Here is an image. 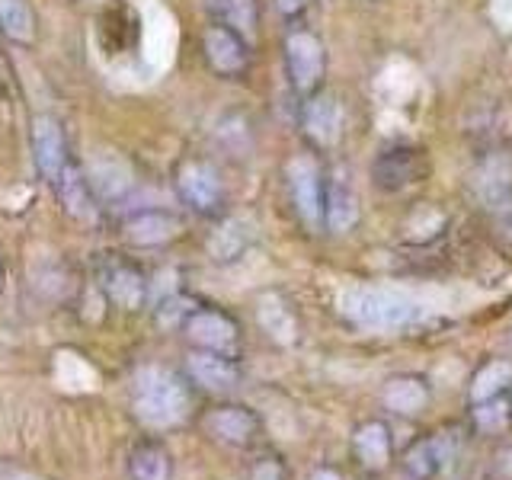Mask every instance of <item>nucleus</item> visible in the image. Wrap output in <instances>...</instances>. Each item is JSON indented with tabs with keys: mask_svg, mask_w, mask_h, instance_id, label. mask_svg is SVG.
Instances as JSON below:
<instances>
[{
	"mask_svg": "<svg viewBox=\"0 0 512 480\" xmlns=\"http://www.w3.org/2000/svg\"><path fill=\"white\" fill-rule=\"evenodd\" d=\"M471 423L484 432V436H496V432H506L512 426V400L506 397H493L484 404H471Z\"/></svg>",
	"mask_w": 512,
	"mask_h": 480,
	"instance_id": "26",
	"label": "nucleus"
},
{
	"mask_svg": "<svg viewBox=\"0 0 512 480\" xmlns=\"http://www.w3.org/2000/svg\"><path fill=\"white\" fill-rule=\"evenodd\" d=\"M180 234V221L170 212H138L125 221V240L138 247H160Z\"/></svg>",
	"mask_w": 512,
	"mask_h": 480,
	"instance_id": "17",
	"label": "nucleus"
},
{
	"mask_svg": "<svg viewBox=\"0 0 512 480\" xmlns=\"http://www.w3.org/2000/svg\"><path fill=\"white\" fill-rule=\"evenodd\" d=\"M186 375L208 394H231L240 384L237 362L231 356H224V352H208V349H196L186 359Z\"/></svg>",
	"mask_w": 512,
	"mask_h": 480,
	"instance_id": "9",
	"label": "nucleus"
},
{
	"mask_svg": "<svg viewBox=\"0 0 512 480\" xmlns=\"http://www.w3.org/2000/svg\"><path fill=\"white\" fill-rule=\"evenodd\" d=\"M205 58L218 74H240L247 68V45L240 32L212 26L205 32Z\"/></svg>",
	"mask_w": 512,
	"mask_h": 480,
	"instance_id": "15",
	"label": "nucleus"
},
{
	"mask_svg": "<svg viewBox=\"0 0 512 480\" xmlns=\"http://www.w3.org/2000/svg\"><path fill=\"white\" fill-rule=\"evenodd\" d=\"M381 404L397 416H420L432 404V388L423 375H391L381 388Z\"/></svg>",
	"mask_w": 512,
	"mask_h": 480,
	"instance_id": "13",
	"label": "nucleus"
},
{
	"mask_svg": "<svg viewBox=\"0 0 512 480\" xmlns=\"http://www.w3.org/2000/svg\"><path fill=\"white\" fill-rule=\"evenodd\" d=\"M308 480H346L340 468H333V464H320V468H314L308 474Z\"/></svg>",
	"mask_w": 512,
	"mask_h": 480,
	"instance_id": "29",
	"label": "nucleus"
},
{
	"mask_svg": "<svg viewBox=\"0 0 512 480\" xmlns=\"http://www.w3.org/2000/svg\"><path fill=\"white\" fill-rule=\"evenodd\" d=\"M301 125L304 135H308L320 148H330L336 144L343 132V106L333 93H314L301 109Z\"/></svg>",
	"mask_w": 512,
	"mask_h": 480,
	"instance_id": "11",
	"label": "nucleus"
},
{
	"mask_svg": "<svg viewBox=\"0 0 512 480\" xmlns=\"http://www.w3.org/2000/svg\"><path fill=\"white\" fill-rule=\"evenodd\" d=\"M247 480H292V474H288V464L279 452L263 448L247 464Z\"/></svg>",
	"mask_w": 512,
	"mask_h": 480,
	"instance_id": "27",
	"label": "nucleus"
},
{
	"mask_svg": "<svg viewBox=\"0 0 512 480\" xmlns=\"http://www.w3.org/2000/svg\"><path fill=\"white\" fill-rule=\"evenodd\" d=\"M202 429L212 442L244 452V448H253L260 442L263 423H260V416L244 404H218L212 410H205Z\"/></svg>",
	"mask_w": 512,
	"mask_h": 480,
	"instance_id": "4",
	"label": "nucleus"
},
{
	"mask_svg": "<svg viewBox=\"0 0 512 480\" xmlns=\"http://www.w3.org/2000/svg\"><path fill=\"white\" fill-rule=\"evenodd\" d=\"M285 180L288 192H292V205L301 215V221L308 228H320L324 224V208H327V186H324V173L320 164L311 154H295L285 167Z\"/></svg>",
	"mask_w": 512,
	"mask_h": 480,
	"instance_id": "3",
	"label": "nucleus"
},
{
	"mask_svg": "<svg viewBox=\"0 0 512 480\" xmlns=\"http://www.w3.org/2000/svg\"><path fill=\"white\" fill-rule=\"evenodd\" d=\"M416 151H404V148H394L388 154L378 157L375 164V183L381 189H404L416 180Z\"/></svg>",
	"mask_w": 512,
	"mask_h": 480,
	"instance_id": "24",
	"label": "nucleus"
},
{
	"mask_svg": "<svg viewBox=\"0 0 512 480\" xmlns=\"http://www.w3.org/2000/svg\"><path fill=\"white\" fill-rule=\"evenodd\" d=\"M186 340L196 346V349H208V352H224V356H234L237 343H240V330L237 324L221 314L215 308H202V311H192L183 324Z\"/></svg>",
	"mask_w": 512,
	"mask_h": 480,
	"instance_id": "7",
	"label": "nucleus"
},
{
	"mask_svg": "<svg viewBox=\"0 0 512 480\" xmlns=\"http://www.w3.org/2000/svg\"><path fill=\"white\" fill-rule=\"evenodd\" d=\"M250 240H253L250 224L244 218H228L218 224L212 237H208V253H212L218 263H231L237 256H244Z\"/></svg>",
	"mask_w": 512,
	"mask_h": 480,
	"instance_id": "22",
	"label": "nucleus"
},
{
	"mask_svg": "<svg viewBox=\"0 0 512 480\" xmlns=\"http://www.w3.org/2000/svg\"><path fill=\"white\" fill-rule=\"evenodd\" d=\"M55 186H58V196H61L64 208H68L71 215H77V218H90L93 215V196H96V192H93V186L87 180V173H80L74 167H64L58 173Z\"/></svg>",
	"mask_w": 512,
	"mask_h": 480,
	"instance_id": "23",
	"label": "nucleus"
},
{
	"mask_svg": "<svg viewBox=\"0 0 512 480\" xmlns=\"http://www.w3.org/2000/svg\"><path fill=\"white\" fill-rule=\"evenodd\" d=\"M336 311H340L352 327L391 333L404 330L413 320H420V304L410 295L397 292V288H372V285H352L336 298Z\"/></svg>",
	"mask_w": 512,
	"mask_h": 480,
	"instance_id": "2",
	"label": "nucleus"
},
{
	"mask_svg": "<svg viewBox=\"0 0 512 480\" xmlns=\"http://www.w3.org/2000/svg\"><path fill=\"white\" fill-rule=\"evenodd\" d=\"M304 4H308V0H276V7H279L285 16H295V13H301V10H304Z\"/></svg>",
	"mask_w": 512,
	"mask_h": 480,
	"instance_id": "30",
	"label": "nucleus"
},
{
	"mask_svg": "<svg viewBox=\"0 0 512 480\" xmlns=\"http://www.w3.org/2000/svg\"><path fill=\"white\" fill-rule=\"evenodd\" d=\"M512 391V362L509 359H487L471 375L468 404H484L493 397H506Z\"/></svg>",
	"mask_w": 512,
	"mask_h": 480,
	"instance_id": "18",
	"label": "nucleus"
},
{
	"mask_svg": "<svg viewBox=\"0 0 512 480\" xmlns=\"http://www.w3.org/2000/svg\"><path fill=\"white\" fill-rule=\"evenodd\" d=\"M16 480H29V477H16Z\"/></svg>",
	"mask_w": 512,
	"mask_h": 480,
	"instance_id": "31",
	"label": "nucleus"
},
{
	"mask_svg": "<svg viewBox=\"0 0 512 480\" xmlns=\"http://www.w3.org/2000/svg\"><path fill=\"white\" fill-rule=\"evenodd\" d=\"M132 407L148 429H176L192 413L189 384L164 365H144L132 381Z\"/></svg>",
	"mask_w": 512,
	"mask_h": 480,
	"instance_id": "1",
	"label": "nucleus"
},
{
	"mask_svg": "<svg viewBox=\"0 0 512 480\" xmlns=\"http://www.w3.org/2000/svg\"><path fill=\"white\" fill-rule=\"evenodd\" d=\"M103 288L122 311H138L144 304V295H148V282L132 266H109L103 272Z\"/></svg>",
	"mask_w": 512,
	"mask_h": 480,
	"instance_id": "19",
	"label": "nucleus"
},
{
	"mask_svg": "<svg viewBox=\"0 0 512 480\" xmlns=\"http://www.w3.org/2000/svg\"><path fill=\"white\" fill-rule=\"evenodd\" d=\"M359 221V196L346 180H336L327 186V208H324V224L333 234H346L349 228H356Z\"/></svg>",
	"mask_w": 512,
	"mask_h": 480,
	"instance_id": "20",
	"label": "nucleus"
},
{
	"mask_svg": "<svg viewBox=\"0 0 512 480\" xmlns=\"http://www.w3.org/2000/svg\"><path fill=\"white\" fill-rule=\"evenodd\" d=\"M0 32L13 42H32L36 16H32L26 0H0Z\"/></svg>",
	"mask_w": 512,
	"mask_h": 480,
	"instance_id": "25",
	"label": "nucleus"
},
{
	"mask_svg": "<svg viewBox=\"0 0 512 480\" xmlns=\"http://www.w3.org/2000/svg\"><path fill=\"white\" fill-rule=\"evenodd\" d=\"M352 458L362 471L368 474H381L384 468H391L394 458V432L384 420H365L352 429Z\"/></svg>",
	"mask_w": 512,
	"mask_h": 480,
	"instance_id": "8",
	"label": "nucleus"
},
{
	"mask_svg": "<svg viewBox=\"0 0 512 480\" xmlns=\"http://www.w3.org/2000/svg\"><path fill=\"white\" fill-rule=\"evenodd\" d=\"M32 151H36V167L45 180H58L64 164V135L52 116H39L32 122Z\"/></svg>",
	"mask_w": 512,
	"mask_h": 480,
	"instance_id": "16",
	"label": "nucleus"
},
{
	"mask_svg": "<svg viewBox=\"0 0 512 480\" xmlns=\"http://www.w3.org/2000/svg\"><path fill=\"white\" fill-rule=\"evenodd\" d=\"M176 189H180V196L196 208V212H215L224 199V186L218 180L215 167L199 164V160H189V164L180 167V173H176Z\"/></svg>",
	"mask_w": 512,
	"mask_h": 480,
	"instance_id": "10",
	"label": "nucleus"
},
{
	"mask_svg": "<svg viewBox=\"0 0 512 480\" xmlns=\"http://www.w3.org/2000/svg\"><path fill=\"white\" fill-rule=\"evenodd\" d=\"M509 400H512V391H509Z\"/></svg>",
	"mask_w": 512,
	"mask_h": 480,
	"instance_id": "32",
	"label": "nucleus"
},
{
	"mask_svg": "<svg viewBox=\"0 0 512 480\" xmlns=\"http://www.w3.org/2000/svg\"><path fill=\"white\" fill-rule=\"evenodd\" d=\"M285 64L292 74V84L304 93H311L327 71V52L314 32H292L285 39Z\"/></svg>",
	"mask_w": 512,
	"mask_h": 480,
	"instance_id": "6",
	"label": "nucleus"
},
{
	"mask_svg": "<svg viewBox=\"0 0 512 480\" xmlns=\"http://www.w3.org/2000/svg\"><path fill=\"white\" fill-rule=\"evenodd\" d=\"M455 445L458 442L452 429H436L407 445L404 458H400V468H404L410 480H436L448 468V461L455 458Z\"/></svg>",
	"mask_w": 512,
	"mask_h": 480,
	"instance_id": "5",
	"label": "nucleus"
},
{
	"mask_svg": "<svg viewBox=\"0 0 512 480\" xmlns=\"http://www.w3.org/2000/svg\"><path fill=\"white\" fill-rule=\"evenodd\" d=\"M87 180L96 192V199H122L135 183L132 167L116 151H100L87 167Z\"/></svg>",
	"mask_w": 512,
	"mask_h": 480,
	"instance_id": "14",
	"label": "nucleus"
},
{
	"mask_svg": "<svg viewBox=\"0 0 512 480\" xmlns=\"http://www.w3.org/2000/svg\"><path fill=\"white\" fill-rule=\"evenodd\" d=\"M128 477L132 480H170L173 477L170 452L154 439L138 442L132 452H128Z\"/></svg>",
	"mask_w": 512,
	"mask_h": 480,
	"instance_id": "21",
	"label": "nucleus"
},
{
	"mask_svg": "<svg viewBox=\"0 0 512 480\" xmlns=\"http://www.w3.org/2000/svg\"><path fill=\"white\" fill-rule=\"evenodd\" d=\"M221 10L240 36L253 39V32H256V4L253 0H221Z\"/></svg>",
	"mask_w": 512,
	"mask_h": 480,
	"instance_id": "28",
	"label": "nucleus"
},
{
	"mask_svg": "<svg viewBox=\"0 0 512 480\" xmlns=\"http://www.w3.org/2000/svg\"><path fill=\"white\" fill-rule=\"evenodd\" d=\"M256 324L263 327V333L269 336L272 343L279 346H295L298 343V333H301V324L295 317V308L292 301L279 292H263L256 298Z\"/></svg>",
	"mask_w": 512,
	"mask_h": 480,
	"instance_id": "12",
	"label": "nucleus"
}]
</instances>
